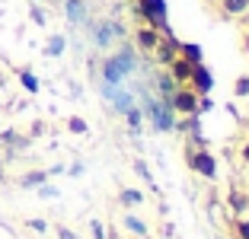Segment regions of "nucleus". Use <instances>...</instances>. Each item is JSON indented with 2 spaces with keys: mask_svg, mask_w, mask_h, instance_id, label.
I'll return each instance as SVG.
<instances>
[{
  "mask_svg": "<svg viewBox=\"0 0 249 239\" xmlns=\"http://www.w3.org/2000/svg\"><path fill=\"white\" fill-rule=\"evenodd\" d=\"M64 13L71 22H87V7H83V0H64Z\"/></svg>",
  "mask_w": 249,
  "mask_h": 239,
  "instance_id": "obj_13",
  "label": "nucleus"
},
{
  "mask_svg": "<svg viewBox=\"0 0 249 239\" xmlns=\"http://www.w3.org/2000/svg\"><path fill=\"white\" fill-rule=\"evenodd\" d=\"M0 147H7L10 153L26 150V147H29V137H22V134H16V131H3V134H0Z\"/></svg>",
  "mask_w": 249,
  "mask_h": 239,
  "instance_id": "obj_11",
  "label": "nucleus"
},
{
  "mask_svg": "<svg viewBox=\"0 0 249 239\" xmlns=\"http://www.w3.org/2000/svg\"><path fill=\"white\" fill-rule=\"evenodd\" d=\"M26 226H29L32 233H45V230H48V223H45V220H38V217L36 220H26Z\"/></svg>",
  "mask_w": 249,
  "mask_h": 239,
  "instance_id": "obj_27",
  "label": "nucleus"
},
{
  "mask_svg": "<svg viewBox=\"0 0 249 239\" xmlns=\"http://www.w3.org/2000/svg\"><path fill=\"white\" fill-rule=\"evenodd\" d=\"M189 86L195 89L198 96H208V93H211V86H214V77H211V70H208V67H205V61H201V64H195V67H192Z\"/></svg>",
  "mask_w": 249,
  "mask_h": 239,
  "instance_id": "obj_6",
  "label": "nucleus"
},
{
  "mask_svg": "<svg viewBox=\"0 0 249 239\" xmlns=\"http://www.w3.org/2000/svg\"><path fill=\"white\" fill-rule=\"evenodd\" d=\"M7 182V172H3V159H0V185Z\"/></svg>",
  "mask_w": 249,
  "mask_h": 239,
  "instance_id": "obj_32",
  "label": "nucleus"
},
{
  "mask_svg": "<svg viewBox=\"0 0 249 239\" xmlns=\"http://www.w3.org/2000/svg\"><path fill=\"white\" fill-rule=\"evenodd\" d=\"M236 156H240L243 166H249V140H243V144L236 147Z\"/></svg>",
  "mask_w": 249,
  "mask_h": 239,
  "instance_id": "obj_26",
  "label": "nucleus"
},
{
  "mask_svg": "<svg viewBox=\"0 0 249 239\" xmlns=\"http://www.w3.org/2000/svg\"><path fill=\"white\" fill-rule=\"evenodd\" d=\"M240 19H243V26H246V32H249V10H246V13L240 16Z\"/></svg>",
  "mask_w": 249,
  "mask_h": 239,
  "instance_id": "obj_33",
  "label": "nucleus"
},
{
  "mask_svg": "<svg viewBox=\"0 0 249 239\" xmlns=\"http://www.w3.org/2000/svg\"><path fill=\"white\" fill-rule=\"evenodd\" d=\"M138 67V61H134L131 51H118V54H112V58H106L103 64V80L106 83H112V86H122L124 77Z\"/></svg>",
  "mask_w": 249,
  "mask_h": 239,
  "instance_id": "obj_1",
  "label": "nucleus"
},
{
  "mask_svg": "<svg viewBox=\"0 0 249 239\" xmlns=\"http://www.w3.org/2000/svg\"><path fill=\"white\" fill-rule=\"evenodd\" d=\"M233 96H236V99L249 96V73H243V77H236V80H233Z\"/></svg>",
  "mask_w": 249,
  "mask_h": 239,
  "instance_id": "obj_22",
  "label": "nucleus"
},
{
  "mask_svg": "<svg viewBox=\"0 0 249 239\" xmlns=\"http://www.w3.org/2000/svg\"><path fill=\"white\" fill-rule=\"evenodd\" d=\"M64 35H52V38H48V45H45V54H52V58H58V54H61V51H64Z\"/></svg>",
  "mask_w": 249,
  "mask_h": 239,
  "instance_id": "obj_21",
  "label": "nucleus"
},
{
  "mask_svg": "<svg viewBox=\"0 0 249 239\" xmlns=\"http://www.w3.org/2000/svg\"><path fill=\"white\" fill-rule=\"evenodd\" d=\"M227 204H230V210H233V217H243V214L249 210V195H246V191H240V188H233L227 195Z\"/></svg>",
  "mask_w": 249,
  "mask_h": 239,
  "instance_id": "obj_12",
  "label": "nucleus"
},
{
  "mask_svg": "<svg viewBox=\"0 0 249 239\" xmlns=\"http://www.w3.org/2000/svg\"><path fill=\"white\" fill-rule=\"evenodd\" d=\"M147 112H150V118H154L157 131H173L176 128V112L169 109L166 99H150L147 102Z\"/></svg>",
  "mask_w": 249,
  "mask_h": 239,
  "instance_id": "obj_5",
  "label": "nucleus"
},
{
  "mask_svg": "<svg viewBox=\"0 0 249 239\" xmlns=\"http://www.w3.org/2000/svg\"><path fill=\"white\" fill-rule=\"evenodd\" d=\"M157 86H160V93H163V99H166L173 89H176V80L169 77V70L166 73H157Z\"/></svg>",
  "mask_w": 249,
  "mask_h": 239,
  "instance_id": "obj_20",
  "label": "nucleus"
},
{
  "mask_svg": "<svg viewBox=\"0 0 249 239\" xmlns=\"http://www.w3.org/2000/svg\"><path fill=\"white\" fill-rule=\"evenodd\" d=\"M38 195H42V198H54L58 188H52V185H45V182H42V185H38Z\"/></svg>",
  "mask_w": 249,
  "mask_h": 239,
  "instance_id": "obj_28",
  "label": "nucleus"
},
{
  "mask_svg": "<svg viewBox=\"0 0 249 239\" xmlns=\"http://www.w3.org/2000/svg\"><path fill=\"white\" fill-rule=\"evenodd\" d=\"M3 86H7V73L0 70V89H3Z\"/></svg>",
  "mask_w": 249,
  "mask_h": 239,
  "instance_id": "obj_35",
  "label": "nucleus"
},
{
  "mask_svg": "<svg viewBox=\"0 0 249 239\" xmlns=\"http://www.w3.org/2000/svg\"><path fill=\"white\" fill-rule=\"evenodd\" d=\"M192 67H195V64H189L185 58H173L166 64V70H169V77L176 80V86H185V83H189V77H192Z\"/></svg>",
  "mask_w": 249,
  "mask_h": 239,
  "instance_id": "obj_8",
  "label": "nucleus"
},
{
  "mask_svg": "<svg viewBox=\"0 0 249 239\" xmlns=\"http://www.w3.org/2000/svg\"><path fill=\"white\" fill-rule=\"evenodd\" d=\"M118 26L115 22H103V26H99V29H96V42L103 45V48H109V42H112V35H118Z\"/></svg>",
  "mask_w": 249,
  "mask_h": 239,
  "instance_id": "obj_16",
  "label": "nucleus"
},
{
  "mask_svg": "<svg viewBox=\"0 0 249 239\" xmlns=\"http://www.w3.org/2000/svg\"><path fill=\"white\" fill-rule=\"evenodd\" d=\"M89 226H93V236H96V239H106V233H103V226L96 223V220H93V223H89Z\"/></svg>",
  "mask_w": 249,
  "mask_h": 239,
  "instance_id": "obj_30",
  "label": "nucleus"
},
{
  "mask_svg": "<svg viewBox=\"0 0 249 239\" xmlns=\"http://www.w3.org/2000/svg\"><path fill=\"white\" fill-rule=\"evenodd\" d=\"M19 83L29 89V93H38V80H36V73H32V70H19Z\"/></svg>",
  "mask_w": 249,
  "mask_h": 239,
  "instance_id": "obj_24",
  "label": "nucleus"
},
{
  "mask_svg": "<svg viewBox=\"0 0 249 239\" xmlns=\"http://www.w3.org/2000/svg\"><path fill=\"white\" fill-rule=\"evenodd\" d=\"M160 38H163V32H157L154 26H141V29L134 32V42H138L141 51H154L157 45H160Z\"/></svg>",
  "mask_w": 249,
  "mask_h": 239,
  "instance_id": "obj_7",
  "label": "nucleus"
},
{
  "mask_svg": "<svg viewBox=\"0 0 249 239\" xmlns=\"http://www.w3.org/2000/svg\"><path fill=\"white\" fill-rule=\"evenodd\" d=\"M243 51H246V54H249V32H246V35H243Z\"/></svg>",
  "mask_w": 249,
  "mask_h": 239,
  "instance_id": "obj_34",
  "label": "nucleus"
},
{
  "mask_svg": "<svg viewBox=\"0 0 249 239\" xmlns=\"http://www.w3.org/2000/svg\"><path fill=\"white\" fill-rule=\"evenodd\" d=\"M185 163L192 172H198L201 179H217V156L208 150H185Z\"/></svg>",
  "mask_w": 249,
  "mask_h": 239,
  "instance_id": "obj_4",
  "label": "nucleus"
},
{
  "mask_svg": "<svg viewBox=\"0 0 249 239\" xmlns=\"http://www.w3.org/2000/svg\"><path fill=\"white\" fill-rule=\"evenodd\" d=\"M233 239H249V217L243 214V217H233Z\"/></svg>",
  "mask_w": 249,
  "mask_h": 239,
  "instance_id": "obj_19",
  "label": "nucleus"
},
{
  "mask_svg": "<svg viewBox=\"0 0 249 239\" xmlns=\"http://www.w3.org/2000/svg\"><path fill=\"white\" fill-rule=\"evenodd\" d=\"M138 13L147 26H154L157 32L166 35L169 22H166V0H138Z\"/></svg>",
  "mask_w": 249,
  "mask_h": 239,
  "instance_id": "obj_3",
  "label": "nucleus"
},
{
  "mask_svg": "<svg viewBox=\"0 0 249 239\" xmlns=\"http://www.w3.org/2000/svg\"><path fill=\"white\" fill-rule=\"evenodd\" d=\"M179 58H185L189 64H201V45H195V42H179Z\"/></svg>",
  "mask_w": 249,
  "mask_h": 239,
  "instance_id": "obj_15",
  "label": "nucleus"
},
{
  "mask_svg": "<svg viewBox=\"0 0 249 239\" xmlns=\"http://www.w3.org/2000/svg\"><path fill=\"white\" fill-rule=\"evenodd\" d=\"M138 239H147V236H138Z\"/></svg>",
  "mask_w": 249,
  "mask_h": 239,
  "instance_id": "obj_37",
  "label": "nucleus"
},
{
  "mask_svg": "<svg viewBox=\"0 0 249 239\" xmlns=\"http://www.w3.org/2000/svg\"><path fill=\"white\" fill-rule=\"evenodd\" d=\"M67 131H71V134H87V131H89V124L83 121L80 115H73V118H67Z\"/></svg>",
  "mask_w": 249,
  "mask_h": 239,
  "instance_id": "obj_23",
  "label": "nucleus"
},
{
  "mask_svg": "<svg viewBox=\"0 0 249 239\" xmlns=\"http://www.w3.org/2000/svg\"><path fill=\"white\" fill-rule=\"evenodd\" d=\"M32 19H36L38 26H45V13H42V10H38V7H32Z\"/></svg>",
  "mask_w": 249,
  "mask_h": 239,
  "instance_id": "obj_29",
  "label": "nucleus"
},
{
  "mask_svg": "<svg viewBox=\"0 0 249 239\" xmlns=\"http://www.w3.org/2000/svg\"><path fill=\"white\" fill-rule=\"evenodd\" d=\"M246 195H249V191H246Z\"/></svg>",
  "mask_w": 249,
  "mask_h": 239,
  "instance_id": "obj_38",
  "label": "nucleus"
},
{
  "mask_svg": "<svg viewBox=\"0 0 249 239\" xmlns=\"http://www.w3.org/2000/svg\"><path fill=\"white\" fill-rule=\"evenodd\" d=\"M154 54H157V61H163V64H169L173 58H179V42H173L169 38V32L160 38V45L154 48Z\"/></svg>",
  "mask_w": 249,
  "mask_h": 239,
  "instance_id": "obj_9",
  "label": "nucleus"
},
{
  "mask_svg": "<svg viewBox=\"0 0 249 239\" xmlns=\"http://www.w3.org/2000/svg\"><path fill=\"white\" fill-rule=\"evenodd\" d=\"M124 118H128V124H131L134 131H138V128H141V118H144V112H141L138 105H131V109L124 112Z\"/></svg>",
  "mask_w": 249,
  "mask_h": 239,
  "instance_id": "obj_25",
  "label": "nucleus"
},
{
  "mask_svg": "<svg viewBox=\"0 0 249 239\" xmlns=\"http://www.w3.org/2000/svg\"><path fill=\"white\" fill-rule=\"evenodd\" d=\"M118 201H122L124 207H138V204H144V191H138V188H124L122 195H118Z\"/></svg>",
  "mask_w": 249,
  "mask_h": 239,
  "instance_id": "obj_18",
  "label": "nucleus"
},
{
  "mask_svg": "<svg viewBox=\"0 0 249 239\" xmlns=\"http://www.w3.org/2000/svg\"><path fill=\"white\" fill-rule=\"evenodd\" d=\"M205 3H217V0H205Z\"/></svg>",
  "mask_w": 249,
  "mask_h": 239,
  "instance_id": "obj_36",
  "label": "nucleus"
},
{
  "mask_svg": "<svg viewBox=\"0 0 249 239\" xmlns=\"http://www.w3.org/2000/svg\"><path fill=\"white\" fill-rule=\"evenodd\" d=\"M122 223H124V230L134 233V236H147V233H150V226H147L141 217H134V214H128V217H124Z\"/></svg>",
  "mask_w": 249,
  "mask_h": 239,
  "instance_id": "obj_17",
  "label": "nucleus"
},
{
  "mask_svg": "<svg viewBox=\"0 0 249 239\" xmlns=\"http://www.w3.org/2000/svg\"><path fill=\"white\" fill-rule=\"evenodd\" d=\"M220 13L227 16V19H240L243 13L249 10V0H217Z\"/></svg>",
  "mask_w": 249,
  "mask_h": 239,
  "instance_id": "obj_10",
  "label": "nucleus"
},
{
  "mask_svg": "<svg viewBox=\"0 0 249 239\" xmlns=\"http://www.w3.org/2000/svg\"><path fill=\"white\" fill-rule=\"evenodd\" d=\"M42 182H48V172L45 169H32V172L19 175V188H38Z\"/></svg>",
  "mask_w": 249,
  "mask_h": 239,
  "instance_id": "obj_14",
  "label": "nucleus"
},
{
  "mask_svg": "<svg viewBox=\"0 0 249 239\" xmlns=\"http://www.w3.org/2000/svg\"><path fill=\"white\" fill-rule=\"evenodd\" d=\"M198 99L201 96L195 93V89L185 83V86H176L173 93L166 96V102H169V109L176 112V115H182V118H189V115H198Z\"/></svg>",
  "mask_w": 249,
  "mask_h": 239,
  "instance_id": "obj_2",
  "label": "nucleus"
},
{
  "mask_svg": "<svg viewBox=\"0 0 249 239\" xmlns=\"http://www.w3.org/2000/svg\"><path fill=\"white\" fill-rule=\"evenodd\" d=\"M58 236H61V239H77L71 230H64V226H58Z\"/></svg>",
  "mask_w": 249,
  "mask_h": 239,
  "instance_id": "obj_31",
  "label": "nucleus"
}]
</instances>
